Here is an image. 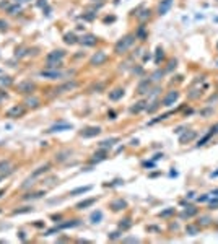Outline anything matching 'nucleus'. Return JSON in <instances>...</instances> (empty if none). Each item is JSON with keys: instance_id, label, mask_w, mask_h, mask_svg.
Listing matches in <instances>:
<instances>
[{"instance_id": "obj_37", "label": "nucleus", "mask_w": 218, "mask_h": 244, "mask_svg": "<svg viewBox=\"0 0 218 244\" xmlns=\"http://www.w3.org/2000/svg\"><path fill=\"white\" fill-rule=\"evenodd\" d=\"M117 236H119V233H112V234H111V239H116Z\"/></svg>"}, {"instance_id": "obj_24", "label": "nucleus", "mask_w": 218, "mask_h": 244, "mask_svg": "<svg viewBox=\"0 0 218 244\" xmlns=\"http://www.w3.org/2000/svg\"><path fill=\"white\" fill-rule=\"evenodd\" d=\"M65 43L73 44V43H77V39H75V36H73V34H65Z\"/></svg>"}, {"instance_id": "obj_1", "label": "nucleus", "mask_w": 218, "mask_h": 244, "mask_svg": "<svg viewBox=\"0 0 218 244\" xmlns=\"http://www.w3.org/2000/svg\"><path fill=\"white\" fill-rule=\"evenodd\" d=\"M64 51H54L47 55V68H57L60 67V62L64 59Z\"/></svg>"}, {"instance_id": "obj_17", "label": "nucleus", "mask_w": 218, "mask_h": 244, "mask_svg": "<svg viewBox=\"0 0 218 244\" xmlns=\"http://www.w3.org/2000/svg\"><path fill=\"white\" fill-rule=\"evenodd\" d=\"M49 168H51L49 165H44V166H41V168H37V169H36V171H34V173H33V177H36V176H39V174L46 173V171L49 169Z\"/></svg>"}, {"instance_id": "obj_20", "label": "nucleus", "mask_w": 218, "mask_h": 244, "mask_svg": "<svg viewBox=\"0 0 218 244\" xmlns=\"http://www.w3.org/2000/svg\"><path fill=\"white\" fill-rule=\"evenodd\" d=\"M117 142V138H111V140H104L101 142V148H108V146H112Z\"/></svg>"}, {"instance_id": "obj_23", "label": "nucleus", "mask_w": 218, "mask_h": 244, "mask_svg": "<svg viewBox=\"0 0 218 244\" xmlns=\"http://www.w3.org/2000/svg\"><path fill=\"white\" fill-rule=\"evenodd\" d=\"M101 218H103V213H101V212H95V213L91 215V220H93L95 223H98Z\"/></svg>"}, {"instance_id": "obj_4", "label": "nucleus", "mask_w": 218, "mask_h": 244, "mask_svg": "<svg viewBox=\"0 0 218 244\" xmlns=\"http://www.w3.org/2000/svg\"><path fill=\"white\" fill-rule=\"evenodd\" d=\"M171 5H172V0H161L160 7H158L160 15H166V13H168V10L171 8Z\"/></svg>"}, {"instance_id": "obj_15", "label": "nucleus", "mask_w": 218, "mask_h": 244, "mask_svg": "<svg viewBox=\"0 0 218 244\" xmlns=\"http://www.w3.org/2000/svg\"><path fill=\"white\" fill-rule=\"evenodd\" d=\"M148 88H150V82H148V80H145V82H142L140 86H138V93H140V95H143V93H147Z\"/></svg>"}, {"instance_id": "obj_35", "label": "nucleus", "mask_w": 218, "mask_h": 244, "mask_svg": "<svg viewBox=\"0 0 218 244\" xmlns=\"http://www.w3.org/2000/svg\"><path fill=\"white\" fill-rule=\"evenodd\" d=\"M208 138H210V135H205V137H203V138H202V140H200V142H199V145H203V143H205V142H207V140H208Z\"/></svg>"}, {"instance_id": "obj_3", "label": "nucleus", "mask_w": 218, "mask_h": 244, "mask_svg": "<svg viewBox=\"0 0 218 244\" xmlns=\"http://www.w3.org/2000/svg\"><path fill=\"white\" fill-rule=\"evenodd\" d=\"M178 98H179L178 91H169L168 95H166V98L163 99V106H171V104H174L176 101H178Z\"/></svg>"}, {"instance_id": "obj_13", "label": "nucleus", "mask_w": 218, "mask_h": 244, "mask_svg": "<svg viewBox=\"0 0 218 244\" xmlns=\"http://www.w3.org/2000/svg\"><path fill=\"white\" fill-rule=\"evenodd\" d=\"M68 129H72V125H68V124H57V125H54V127H51V129H49V132H57V130H68Z\"/></svg>"}, {"instance_id": "obj_16", "label": "nucleus", "mask_w": 218, "mask_h": 244, "mask_svg": "<svg viewBox=\"0 0 218 244\" xmlns=\"http://www.w3.org/2000/svg\"><path fill=\"white\" fill-rule=\"evenodd\" d=\"M194 137H195V132H189V134H184V135L181 137V143H186V142L192 140Z\"/></svg>"}, {"instance_id": "obj_26", "label": "nucleus", "mask_w": 218, "mask_h": 244, "mask_svg": "<svg viewBox=\"0 0 218 244\" xmlns=\"http://www.w3.org/2000/svg\"><path fill=\"white\" fill-rule=\"evenodd\" d=\"M195 213H197L195 208H191V210H186L184 213H182V217H192V215H195Z\"/></svg>"}, {"instance_id": "obj_28", "label": "nucleus", "mask_w": 218, "mask_h": 244, "mask_svg": "<svg viewBox=\"0 0 218 244\" xmlns=\"http://www.w3.org/2000/svg\"><path fill=\"white\" fill-rule=\"evenodd\" d=\"M8 161H2L0 163V173H3V171H7V168H8Z\"/></svg>"}, {"instance_id": "obj_14", "label": "nucleus", "mask_w": 218, "mask_h": 244, "mask_svg": "<svg viewBox=\"0 0 218 244\" xmlns=\"http://www.w3.org/2000/svg\"><path fill=\"white\" fill-rule=\"evenodd\" d=\"M25 112V109H23V107H13V109H10L8 111V117H13V116H21V114Z\"/></svg>"}, {"instance_id": "obj_10", "label": "nucleus", "mask_w": 218, "mask_h": 244, "mask_svg": "<svg viewBox=\"0 0 218 244\" xmlns=\"http://www.w3.org/2000/svg\"><path fill=\"white\" fill-rule=\"evenodd\" d=\"M81 44H85V46H93V44H96V37L93 36V34H86V36L81 37Z\"/></svg>"}, {"instance_id": "obj_9", "label": "nucleus", "mask_w": 218, "mask_h": 244, "mask_svg": "<svg viewBox=\"0 0 218 244\" xmlns=\"http://www.w3.org/2000/svg\"><path fill=\"white\" fill-rule=\"evenodd\" d=\"M73 88H77V82H68V83H65V85L59 86L55 91H59V93H62V91H70V90H73Z\"/></svg>"}, {"instance_id": "obj_19", "label": "nucleus", "mask_w": 218, "mask_h": 244, "mask_svg": "<svg viewBox=\"0 0 218 244\" xmlns=\"http://www.w3.org/2000/svg\"><path fill=\"white\" fill-rule=\"evenodd\" d=\"M90 189H91L90 186H86V187H78V189H73L70 194H72V195H75V194H83V192H88Z\"/></svg>"}, {"instance_id": "obj_33", "label": "nucleus", "mask_w": 218, "mask_h": 244, "mask_svg": "<svg viewBox=\"0 0 218 244\" xmlns=\"http://www.w3.org/2000/svg\"><path fill=\"white\" fill-rule=\"evenodd\" d=\"M16 12H20V7H13V8H10V13H12V15H16Z\"/></svg>"}, {"instance_id": "obj_2", "label": "nucleus", "mask_w": 218, "mask_h": 244, "mask_svg": "<svg viewBox=\"0 0 218 244\" xmlns=\"http://www.w3.org/2000/svg\"><path fill=\"white\" fill-rule=\"evenodd\" d=\"M132 43H134V36H126L122 41H119V43L116 44V52H117V54L126 52L127 49L132 46Z\"/></svg>"}, {"instance_id": "obj_5", "label": "nucleus", "mask_w": 218, "mask_h": 244, "mask_svg": "<svg viewBox=\"0 0 218 244\" xmlns=\"http://www.w3.org/2000/svg\"><path fill=\"white\" fill-rule=\"evenodd\" d=\"M104 60H106V54H104V52H96V54L91 57V65H101Z\"/></svg>"}, {"instance_id": "obj_6", "label": "nucleus", "mask_w": 218, "mask_h": 244, "mask_svg": "<svg viewBox=\"0 0 218 244\" xmlns=\"http://www.w3.org/2000/svg\"><path fill=\"white\" fill-rule=\"evenodd\" d=\"M18 90L21 93H31L34 90V85L31 82H23V83H20V85H18Z\"/></svg>"}, {"instance_id": "obj_11", "label": "nucleus", "mask_w": 218, "mask_h": 244, "mask_svg": "<svg viewBox=\"0 0 218 244\" xmlns=\"http://www.w3.org/2000/svg\"><path fill=\"white\" fill-rule=\"evenodd\" d=\"M122 96H124V90H120V88H117V90H114L112 93H109V99H112V101H117Z\"/></svg>"}, {"instance_id": "obj_29", "label": "nucleus", "mask_w": 218, "mask_h": 244, "mask_svg": "<svg viewBox=\"0 0 218 244\" xmlns=\"http://www.w3.org/2000/svg\"><path fill=\"white\" fill-rule=\"evenodd\" d=\"M129 226H130V220L129 218H126V220H124V223H120V228H122V229L129 228Z\"/></svg>"}, {"instance_id": "obj_36", "label": "nucleus", "mask_w": 218, "mask_h": 244, "mask_svg": "<svg viewBox=\"0 0 218 244\" xmlns=\"http://www.w3.org/2000/svg\"><path fill=\"white\" fill-rule=\"evenodd\" d=\"M138 36H140L142 39H143V37H145V31H143V29H140V31H138Z\"/></svg>"}, {"instance_id": "obj_18", "label": "nucleus", "mask_w": 218, "mask_h": 244, "mask_svg": "<svg viewBox=\"0 0 218 244\" xmlns=\"http://www.w3.org/2000/svg\"><path fill=\"white\" fill-rule=\"evenodd\" d=\"M93 204H95V198H88V200H85V202H80L77 207L78 208H85V207H90V205H93Z\"/></svg>"}, {"instance_id": "obj_12", "label": "nucleus", "mask_w": 218, "mask_h": 244, "mask_svg": "<svg viewBox=\"0 0 218 244\" xmlns=\"http://www.w3.org/2000/svg\"><path fill=\"white\" fill-rule=\"evenodd\" d=\"M124 207H126V202H124L122 198H119V200H114L112 204H111V208H112V210H122Z\"/></svg>"}, {"instance_id": "obj_25", "label": "nucleus", "mask_w": 218, "mask_h": 244, "mask_svg": "<svg viewBox=\"0 0 218 244\" xmlns=\"http://www.w3.org/2000/svg\"><path fill=\"white\" fill-rule=\"evenodd\" d=\"M12 83V78L10 76H2L0 78V85H10Z\"/></svg>"}, {"instance_id": "obj_31", "label": "nucleus", "mask_w": 218, "mask_h": 244, "mask_svg": "<svg viewBox=\"0 0 218 244\" xmlns=\"http://www.w3.org/2000/svg\"><path fill=\"white\" fill-rule=\"evenodd\" d=\"M160 76H163V72L158 70V72H155V73H153V80H160Z\"/></svg>"}, {"instance_id": "obj_32", "label": "nucleus", "mask_w": 218, "mask_h": 244, "mask_svg": "<svg viewBox=\"0 0 218 244\" xmlns=\"http://www.w3.org/2000/svg\"><path fill=\"white\" fill-rule=\"evenodd\" d=\"M172 212H174L172 208H171V210H166V212H163V213H160V217H168V215H171Z\"/></svg>"}, {"instance_id": "obj_34", "label": "nucleus", "mask_w": 218, "mask_h": 244, "mask_svg": "<svg viewBox=\"0 0 218 244\" xmlns=\"http://www.w3.org/2000/svg\"><path fill=\"white\" fill-rule=\"evenodd\" d=\"M210 134H218V124H215L212 127V130H210Z\"/></svg>"}, {"instance_id": "obj_7", "label": "nucleus", "mask_w": 218, "mask_h": 244, "mask_svg": "<svg viewBox=\"0 0 218 244\" xmlns=\"http://www.w3.org/2000/svg\"><path fill=\"white\" fill-rule=\"evenodd\" d=\"M41 75L46 76V78L55 80V78H60L62 73H60V72H57V70H44V72H41Z\"/></svg>"}, {"instance_id": "obj_21", "label": "nucleus", "mask_w": 218, "mask_h": 244, "mask_svg": "<svg viewBox=\"0 0 218 244\" xmlns=\"http://www.w3.org/2000/svg\"><path fill=\"white\" fill-rule=\"evenodd\" d=\"M143 107H145V101H140V103H137V106H134L130 111H132V112H138V111H142Z\"/></svg>"}, {"instance_id": "obj_27", "label": "nucleus", "mask_w": 218, "mask_h": 244, "mask_svg": "<svg viewBox=\"0 0 218 244\" xmlns=\"http://www.w3.org/2000/svg\"><path fill=\"white\" fill-rule=\"evenodd\" d=\"M104 155H106V151L96 153V155H95V161H99V159H104Z\"/></svg>"}, {"instance_id": "obj_22", "label": "nucleus", "mask_w": 218, "mask_h": 244, "mask_svg": "<svg viewBox=\"0 0 218 244\" xmlns=\"http://www.w3.org/2000/svg\"><path fill=\"white\" fill-rule=\"evenodd\" d=\"M37 103H39V101H37L36 98H28L26 99V106H31V107H36Z\"/></svg>"}, {"instance_id": "obj_8", "label": "nucleus", "mask_w": 218, "mask_h": 244, "mask_svg": "<svg viewBox=\"0 0 218 244\" xmlns=\"http://www.w3.org/2000/svg\"><path fill=\"white\" fill-rule=\"evenodd\" d=\"M99 132H101V129H99V127H90V129H86V130H83L81 135L88 138V137H95V135H98Z\"/></svg>"}, {"instance_id": "obj_38", "label": "nucleus", "mask_w": 218, "mask_h": 244, "mask_svg": "<svg viewBox=\"0 0 218 244\" xmlns=\"http://www.w3.org/2000/svg\"><path fill=\"white\" fill-rule=\"evenodd\" d=\"M3 192H5V190H0V195H3Z\"/></svg>"}, {"instance_id": "obj_30", "label": "nucleus", "mask_w": 218, "mask_h": 244, "mask_svg": "<svg viewBox=\"0 0 218 244\" xmlns=\"http://www.w3.org/2000/svg\"><path fill=\"white\" fill-rule=\"evenodd\" d=\"M187 233H189V234H195V233H197V228H195V226H189V228H187Z\"/></svg>"}]
</instances>
